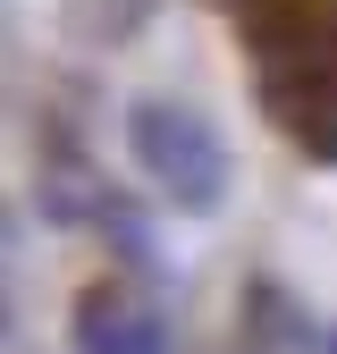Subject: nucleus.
Here are the masks:
<instances>
[{
	"instance_id": "nucleus-2",
	"label": "nucleus",
	"mask_w": 337,
	"mask_h": 354,
	"mask_svg": "<svg viewBox=\"0 0 337 354\" xmlns=\"http://www.w3.org/2000/svg\"><path fill=\"white\" fill-rule=\"evenodd\" d=\"M126 152H135L144 186L168 211L211 219L228 203V144H220V127H211L202 110H186V102H160V93L126 102Z\"/></svg>"
},
{
	"instance_id": "nucleus-4",
	"label": "nucleus",
	"mask_w": 337,
	"mask_h": 354,
	"mask_svg": "<svg viewBox=\"0 0 337 354\" xmlns=\"http://www.w3.org/2000/svg\"><path fill=\"white\" fill-rule=\"evenodd\" d=\"M320 337H329V329H320L278 279H253V287H244V321H236V346H244V354H320Z\"/></svg>"
},
{
	"instance_id": "nucleus-1",
	"label": "nucleus",
	"mask_w": 337,
	"mask_h": 354,
	"mask_svg": "<svg viewBox=\"0 0 337 354\" xmlns=\"http://www.w3.org/2000/svg\"><path fill=\"white\" fill-rule=\"evenodd\" d=\"M236 34L278 136L337 169V0H236Z\"/></svg>"
},
{
	"instance_id": "nucleus-3",
	"label": "nucleus",
	"mask_w": 337,
	"mask_h": 354,
	"mask_svg": "<svg viewBox=\"0 0 337 354\" xmlns=\"http://www.w3.org/2000/svg\"><path fill=\"white\" fill-rule=\"evenodd\" d=\"M76 354H168V313L135 270H110L76 295Z\"/></svg>"
}]
</instances>
